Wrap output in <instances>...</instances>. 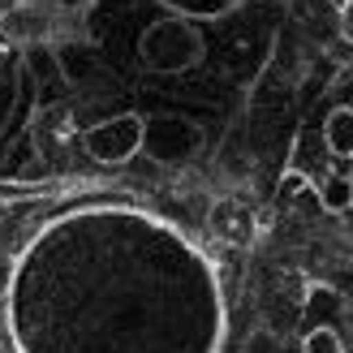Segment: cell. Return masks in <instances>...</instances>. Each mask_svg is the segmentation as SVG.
Masks as SVG:
<instances>
[{
	"instance_id": "6da1fadb",
	"label": "cell",
	"mask_w": 353,
	"mask_h": 353,
	"mask_svg": "<svg viewBox=\"0 0 353 353\" xmlns=\"http://www.w3.org/2000/svg\"><path fill=\"white\" fill-rule=\"evenodd\" d=\"M17 353H216L224 293L176 224L138 207L52 220L9 276Z\"/></svg>"
},
{
	"instance_id": "7a4b0ae2",
	"label": "cell",
	"mask_w": 353,
	"mask_h": 353,
	"mask_svg": "<svg viewBox=\"0 0 353 353\" xmlns=\"http://www.w3.org/2000/svg\"><path fill=\"white\" fill-rule=\"evenodd\" d=\"M203 30L181 17H160L138 34V65L151 74H185L203 61Z\"/></svg>"
},
{
	"instance_id": "3957f363",
	"label": "cell",
	"mask_w": 353,
	"mask_h": 353,
	"mask_svg": "<svg viewBox=\"0 0 353 353\" xmlns=\"http://www.w3.org/2000/svg\"><path fill=\"white\" fill-rule=\"evenodd\" d=\"M143 138H147V117L117 112V117H103L82 130V151L95 164H130L143 151Z\"/></svg>"
},
{
	"instance_id": "277c9868",
	"label": "cell",
	"mask_w": 353,
	"mask_h": 353,
	"mask_svg": "<svg viewBox=\"0 0 353 353\" xmlns=\"http://www.w3.org/2000/svg\"><path fill=\"white\" fill-rule=\"evenodd\" d=\"M203 125L190 117H151L147 121V138L143 151L155 164H190L194 155L203 151Z\"/></svg>"
},
{
	"instance_id": "5b68a950",
	"label": "cell",
	"mask_w": 353,
	"mask_h": 353,
	"mask_svg": "<svg viewBox=\"0 0 353 353\" xmlns=\"http://www.w3.org/2000/svg\"><path fill=\"white\" fill-rule=\"evenodd\" d=\"M241 5V0H160V9L168 17H181V22H220Z\"/></svg>"
},
{
	"instance_id": "8992f818",
	"label": "cell",
	"mask_w": 353,
	"mask_h": 353,
	"mask_svg": "<svg viewBox=\"0 0 353 353\" xmlns=\"http://www.w3.org/2000/svg\"><path fill=\"white\" fill-rule=\"evenodd\" d=\"M323 147L336 155V160H353V108L341 103L332 108L327 121H323Z\"/></svg>"
},
{
	"instance_id": "52a82bcc",
	"label": "cell",
	"mask_w": 353,
	"mask_h": 353,
	"mask_svg": "<svg viewBox=\"0 0 353 353\" xmlns=\"http://www.w3.org/2000/svg\"><path fill=\"white\" fill-rule=\"evenodd\" d=\"M319 207L323 211H332V216H345V211L353 207V176L349 172H332V176H323L319 181Z\"/></svg>"
},
{
	"instance_id": "ba28073f",
	"label": "cell",
	"mask_w": 353,
	"mask_h": 353,
	"mask_svg": "<svg viewBox=\"0 0 353 353\" xmlns=\"http://www.w3.org/2000/svg\"><path fill=\"white\" fill-rule=\"evenodd\" d=\"M302 353H345V341L336 327H310L302 336Z\"/></svg>"
},
{
	"instance_id": "9c48e42d",
	"label": "cell",
	"mask_w": 353,
	"mask_h": 353,
	"mask_svg": "<svg viewBox=\"0 0 353 353\" xmlns=\"http://www.w3.org/2000/svg\"><path fill=\"white\" fill-rule=\"evenodd\" d=\"M345 34H349V39H353V0H349V5H345Z\"/></svg>"
}]
</instances>
